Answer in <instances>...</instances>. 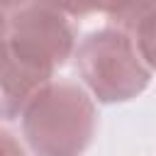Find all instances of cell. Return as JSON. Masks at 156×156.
Returning a JSON list of instances; mask_svg holds the SVG:
<instances>
[{"mask_svg": "<svg viewBox=\"0 0 156 156\" xmlns=\"http://www.w3.org/2000/svg\"><path fill=\"white\" fill-rule=\"evenodd\" d=\"M78 73L102 102H119L139 95L149 71L134 39L122 29H100L83 39L76 56Z\"/></svg>", "mask_w": 156, "mask_h": 156, "instance_id": "3957f363", "label": "cell"}, {"mask_svg": "<svg viewBox=\"0 0 156 156\" xmlns=\"http://www.w3.org/2000/svg\"><path fill=\"white\" fill-rule=\"evenodd\" d=\"M71 49L73 32L61 7L2 2V107L7 117L24 112Z\"/></svg>", "mask_w": 156, "mask_h": 156, "instance_id": "6da1fadb", "label": "cell"}, {"mask_svg": "<svg viewBox=\"0 0 156 156\" xmlns=\"http://www.w3.org/2000/svg\"><path fill=\"white\" fill-rule=\"evenodd\" d=\"M2 154L5 156H22V149L15 144V139H12V134H2Z\"/></svg>", "mask_w": 156, "mask_h": 156, "instance_id": "5b68a950", "label": "cell"}, {"mask_svg": "<svg viewBox=\"0 0 156 156\" xmlns=\"http://www.w3.org/2000/svg\"><path fill=\"white\" fill-rule=\"evenodd\" d=\"M112 22L122 27V32L134 34V44L146 58L149 66L156 68V5H122L112 7Z\"/></svg>", "mask_w": 156, "mask_h": 156, "instance_id": "277c9868", "label": "cell"}, {"mask_svg": "<svg viewBox=\"0 0 156 156\" xmlns=\"http://www.w3.org/2000/svg\"><path fill=\"white\" fill-rule=\"evenodd\" d=\"M22 129L39 156H78L95 132V110L76 83H49L24 107Z\"/></svg>", "mask_w": 156, "mask_h": 156, "instance_id": "7a4b0ae2", "label": "cell"}]
</instances>
